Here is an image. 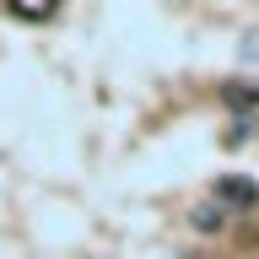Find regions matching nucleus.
<instances>
[{
    "label": "nucleus",
    "mask_w": 259,
    "mask_h": 259,
    "mask_svg": "<svg viewBox=\"0 0 259 259\" xmlns=\"http://www.w3.org/2000/svg\"><path fill=\"white\" fill-rule=\"evenodd\" d=\"M216 205H232V210L259 205V184H254V178H238V173L216 178Z\"/></svg>",
    "instance_id": "f257e3e1"
},
{
    "label": "nucleus",
    "mask_w": 259,
    "mask_h": 259,
    "mask_svg": "<svg viewBox=\"0 0 259 259\" xmlns=\"http://www.w3.org/2000/svg\"><path fill=\"white\" fill-rule=\"evenodd\" d=\"M222 97H227V108H238V113L243 108H259V87H248V81H232Z\"/></svg>",
    "instance_id": "f03ea898"
},
{
    "label": "nucleus",
    "mask_w": 259,
    "mask_h": 259,
    "mask_svg": "<svg viewBox=\"0 0 259 259\" xmlns=\"http://www.w3.org/2000/svg\"><path fill=\"white\" fill-rule=\"evenodd\" d=\"M54 6H60V0H11V11L22 16V22H44V16H54Z\"/></svg>",
    "instance_id": "7ed1b4c3"
},
{
    "label": "nucleus",
    "mask_w": 259,
    "mask_h": 259,
    "mask_svg": "<svg viewBox=\"0 0 259 259\" xmlns=\"http://www.w3.org/2000/svg\"><path fill=\"white\" fill-rule=\"evenodd\" d=\"M222 227H227L222 205H194V232H222Z\"/></svg>",
    "instance_id": "20e7f679"
}]
</instances>
